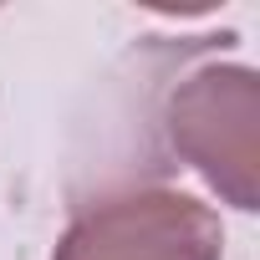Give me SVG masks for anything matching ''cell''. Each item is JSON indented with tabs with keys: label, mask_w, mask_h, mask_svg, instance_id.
Segmentation results:
<instances>
[{
	"label": "cell",
	"mask_w": 260,
	"mask_h": 260,
	"mask_svg": "<svg viewBox=\"0 0 260 260\" xmlns=\"http://www.w3.org/2000/svg\"><path fill=\"white\" fill-rule=\"evenodd\" d=\"M164 133L235 209L260 204V77L250 67H204L184 77L164 102Z\"/></svg>",
	"instance_id": "6da1fadb"
},
{
	"label": "cell",
	"mask_w": 260,
	"mask_h": 260,
	"mask_svg": "<svg viewBox=\"0 0 260 260\" xmlns=\"http://www.w3.org/2000/svg\"><path fill=\"white\" fill-rule=\"evenodd\" d=\"M219 214L189 194L148 189L87 209L56 245V260H219Z\"/></svg>",
	"instance_id": "7a4b0ae2"
}]
</instances>
